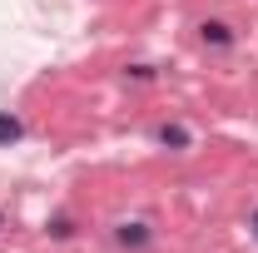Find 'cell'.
I'll return each instance as SVG.
<instances>
[{
  "mask_svg": "<svg viewBox=\"0 0 258 253\" xmlns=\"http://www.w3.org/2000/svg\"><path fill=\"white\" fill-rule=\"evenodd\" d=\"M114 243H119V248H149V243H154V228H149V223H139V219H124V223H114Z\"/></svg>",
  "mask_w": 258,
  "mask_h": 253,
  "instance_id": "obj_1",
  "label": "cell"
},
{
  "mask_svg": "<svg viewBox=\"0 0 258 253\" xmlns=\"http://www.w3.org/2000/svg\"><path fill=\"white\" fill-rule=\"evenodd\" d=\"M199 40H204L209 50H228V45H233V30H228L224 20H204V25H199Z\"/></svg>",
  "mask_w": 258,
  "mask_h": 253,
  "instance_id": "obj_2",
  "label": "cell"
},
{
  "mask_svg": "<svg viewBox=\"0 0 258 253\" xmlns=\"http://www.w3.org/2000/svg\"><path fill=\"white\" fill-rule=\"evenodd\" d=\"M20 134H25V124L10 114V109H0V149H10V144H20Z\"/></svg>",
  "mask_w": 258,
  "mask_h": 253,
  "instance_id": "obj_3",
  "label": "cell"
},
{
  "mask_svg": "<svg viewBox=\"0 0 258 253\" xmlns=\"http://www.w3.org/2000/svg\"><path fill=\"white\" fill-rule=\"evenodd\" d=\"M154 139L169 144V149H189V129H179V124H159V129H154Z\"/></svg>",
  "mask_w": 258,
  "mask_h": 253,
  "instance_id": "obj_4",
  "label": "cell"
},
{
  "mask_svg": "<svg viewBox=\"0 0 258 253\" xmlns=\"http://www.w3.org/2000/svg\"><path fill=\"white\" fill-rule=\"evenodd\" d=\"M50 233H55V238H70V233H75V223H70V219H55V223H50Z\"/></svg>",
  "mask_w": 258,
  "mask_h": 253,
  "instance_id": "obj_5",
  "label": "cell"
},
{
  "mask_svg": "<svg viewBox=\"0 0 258 253\" xmlns=\"http://www.w3.org/2000/svg\"><path fill=\"white\" fill-rule=\"evenodd\" d=\"M248 233H253V238H258V209H253V219H248Z\"/></svg>",
  "mask_w": 258,
  "mask_h": 253,
  "instance_id": "obj_6",
  "label": "cell"
}]
</instances>
